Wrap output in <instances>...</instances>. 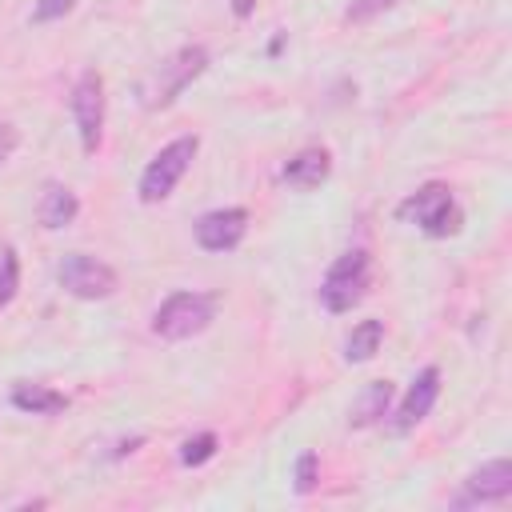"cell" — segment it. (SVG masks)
I'll return each instance as SVG.
<instances>
[{"label": "cell", "mask_w": 512, "mask_h": 512, "mask_svg": "<svg viewBox=\"0 0 512 512\" xmlns=\"http://www.w3.org/2000/svg\"><path fill=\"white\" fill-rule=\"evenodd\" d=\"M16 144H20V136H16V128L12 124H0V164L16 152Z\"/></svg>", "instance_id": "obj_21"}, {"label": "cell", "mask_w": 512, "mask_h": 512, "mask_svg": "<svg viewBox=\"0 0 512 512\" xmlns=\"http://www.w3.org/2000/svg\"><path fill=\"white\" fill-rule=\"evenodd\" d=\"M196 152H200V136H196V132L176 136L172 144H164V148L148 160V168H144V176H140V200H144V204L164 200V196L180 184V176L192 168Z\"/></svg>", "instance_id": "obj_5"}, {"label": "cell", "mask_w": 512, "mask_h": 512, "mask_svg": "<svg viewBox=\"0 0 512 512\" xmlns=\"http://www.w3.org/2000/svg\"><path fill=\"white\" fill-rule=\"evenodd\" d=\"M72 120H76V132H80V144L84 152H96L100 148V136H104V80L100 72H84L72 88Z\"/></svg>", "instance_id": "obj_7"}, {"label": "cell", "mask_w": 512, "mask_h": 512, "mask_svg": "<svg viewBox=\"0 0 512 512\" xmlns=\"http://www.w3.org/2000/svg\"><path fill=\"white\" fill-rule=\"evenodd\" d=\"M436 396H440V368H420L416 372V380H412V388L404 392V400H400V408H396V420H392V432H412L428 412H432V404H436Z\"/></svg>", "instance_id": "obj_9"}, {"label": "cell", "mask_w": 512, "mask_h": 512, "mask_svg": "<svg viewBox=\"0 0 512 512\" xmlns=\"http://www.w3.org/2000/svg\"><path fill=\"white\" fill-rule=\"evenodd\" d=\"M388 404H392V384H388V380H372V384L360 392V400L352 404L348 424H352V428H372V424H380V420L388 416Z\"/></svg>", "instance_id": "obj_13"}, {"label": "cell", "mask_w": 512, "mask_h": 512, "mask_svg": "<svg viewBox=\"0 0 512 512\" xmlns=\"http://www.w3.org/2000/svg\"><path fill=\"white\" fill-rule=\"evenodd\" d=\"M76 8V0H36V8H32V20L36 24H48V20H60V16H68Z\"/></svg>", "instance_id": "obj_19"}, {"label": "cell", "mask_w": 512, "mask_h": 512, "mask_svg": "<svg viewBox=\"0 0 512 512\" xmlns=\"http://www.w3.org/2000/svg\"><path fill=\"white\" fill-rule=\"evenodd\" d=\"M12 404L20 412H32V416H56L68 408V396L48 388V384H16L12 388Z\"/></svg>", "instance_id": "obj_14"}, {"label": "cell", "mask_w": 512, "mask_h": 512, "mask_svg": "<svg viewBox=\"0 0 512 512\" xmlns=\"http://www.w3.org/2000/svg\"><path fill=\"white\" fill-rule=\"evenodd\" d=\"M232 12H236L240 20H248V16L256 12V0H232Z\"/></svg>", "instance_id": "obj_22"}, {"label": "cell", "mask_w": 512, "mask_h": 512, "mask_svg": "<svg viewBox=\"0 0 512 512\" xmlns=\"http://www.w3.org/2000/svg\"><path fill=\"white\" fill-rule=\"evenodd\" d=\"M508 496H512V464L500 456V460L476 468V472L464 480V492L456 496V504H460V508H468V504H500V500H508Z\"/></svg>", "instance_id": "obj_10"}, {"label": "cell", "mask_w": 512, "mask_h": 512, "mask_svg": "<svg viewBox=\"0 0 512 512\" xmlns=\"http://www.w3.org/2000/svg\"><path fill=\"white\" fill-rule=\"evenodd\" d=\"M56 280H60V288H64L68 296H76V300H104V296L116 292V272H112L104 260L88 256V252H68V256L60 260Z\"/></svg>", "instance_id": "obj_6"}, {"label": "cell", "mask_w": 512, "mask_h": 512, "mask_svg": "<svg viewBox=\"0 0 512 512\" xmlns=\"http://www.w3.org/2000/svg\"><path fill=\"white\" fill-rule=\"evenodd\" d=\"M204 68H208V52H204L200 44L176 48V52H172L168 60H160V64L152 68V76L144 80V88H140L144 108H168Z\"/></svg>", "instance_id": "obj_1"}, {"label": "cell", "mask_w": 512, "mask_h": 512, "mask_svg": "<svg viewBox=\"0 0 512 512\" xmlns=\"http://www.w3.org/2000/svg\"><path fill=\"white\" fill-rule=\"evenodd\" d=\"M248 232V212L244 208H216L196 220V244L204 252H232Z\"/></svg>", "instance_id": "obj_8"}, {"label": "cell", "mask_w": 512, "mask_h": 512, "mask_svg": "<svg viewBox=\"0 0 512 512\" xmlns=\"http://www.w3.org/2000/svg\"><path fill=\"white\" fill-rule=\"evenodd\" d=\"M392 4H396V0H352L348 12H344V20H348V24H364V20L380 16V12L392 8Z\"/></svg>", "instance_id": "obj_18"}, {"label": "cell", "mask_w": 512, "mask_h": 512, "mask_svg": "<svg viewBox=\"0 0 512 512\" xmlns=\"http://www.w3.org/2000/svg\"><path fill=\"white\" fill-rule=\"evenodd\" d=\"M216 456V432H196V436H188L184 444H180V464L184 468H200V464H208Z\"/></svg>", "instance_id": "obj_16"}, {"label": "cell", "mask_w": 512, "mask_h": 512, "mask_svg": "<svg viewBox=\"0 0 512 512\" xmlns=\"http://www.w3.org/2000/svg\"><path fill=\"white\" fill-rule=\"evenodd\" d=\"M380 340H384V320H360L348 340H344V360L348 364H364L380 352Z\"/></svg>", "instance_id": "obj_15"}, {"label": "cell", "mask_w": 512, "mask_h": 512, "mask_svg": "<svg viewBox=\"0 0 512 512\" xmlns=\"http://www.w3.org/2000/svg\"><path fill=\"white\" fill-rule=\"evenodd\" d=\"M16 288H20V256H16L12 244H4L0 248V308L12 304Z\"/></svg>", "instance_id": "obj_17"}, {"label": "cell", "mask_w": 512, "mask_h": 512, "mask_svg": "<svg viewBox=\"0 0 512 512\" xmlns=\"http://www.w3.org/2000/svg\"><path fill=\"white\" fill-rule=\"evenodd\" d=\"M328 172H332V156H328L324 148H300V152L280 168V180H284L288 188L308 192V188H320V184L328 180Z\"/></svg>", "instance_id": "obj_11"}, {"label": "cell", "mask_w": 512, "mask_h": 512, "mask_svg": "<svg viewBox=\"0 0 512 512\" xmlns=\"http://www.w3.org/2000/svg\"><path fill=\"white\" fill-rule=\"evenodd\" d=\"M404 220H412L420 232H428V236H452L456 228H460V204H456V196H452V188L448 184H440V180H432V184H424V188H416L408 200H400V208H396Z\"/></svg>", "instance_id": "obj_3"}, {"label": "cell", "mask_w": 512, "mask_h": 512, "mask_svg": "<svg viewBox=\"0 0 512 512\" xmlns=\"http://www.w3.org/2000/svg\"><path fill=\"white\" fill-rule=\"evenodd\" d=\"M76 212H80V200H76V192L64 188V184H48L44 196H40V208H36V216H40V224H44L48 232L68 228V224L76 220Z\"/></svg>", "instance_id": "obj_12"}, {"label": "cell", "mask_w": 512, "mask_h": 512, "mask_svg": "<svg viewBox=\"0 0 512 512\" xmlns=\"http://www.w3.org/2000/svg\"><path fill=\"white\" fill-rule=\"evenodd\" d=\"M368 276H372V260L364 248L336 256V264L320 280V304L328 312H352L368 292Z\"/></svg>", "instance_id": "obj_4"}, {"label": "cell", "mask_w": 512, "mask_h": 512, "mask_svg": "<svg viewBox=\"0 0 512 512\" xmlns=\"http://www.w3.org/2000/svg\"><path fill=\"white\" fill-rule=\"evenodd\" d=\"M312 488H316V452H304V456L296 460V492L308 496Z\"/></svg>", "instance_id": "obj_20"}, {"label": "cell", "mask_w": 512, "mask_h": 512, "mask_svg": "<svg viewBox=\"0 0 512 512\" xmlns=\"http://www.w3.org/2000/svg\"><path fill=\"white\" fill-rule=\"evenodd\" d=\"M216 316V296L208 292H172L156 316H152V332L160 340H192L200 336Z\"/></svg>", "instance_id": "obj_2"}]
</instances>
